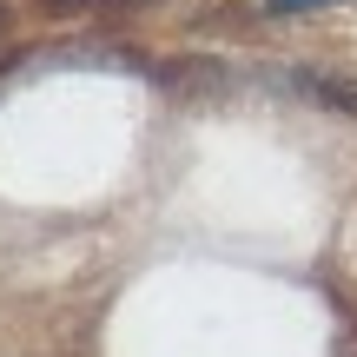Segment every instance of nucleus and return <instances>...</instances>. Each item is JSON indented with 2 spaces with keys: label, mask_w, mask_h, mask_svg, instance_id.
Wrapping results in <instances>:
<instances>
[{
  "label": "nucleus",
  "mask_w": 357,
  "mask_h": 357,
  "mask_svg": "<svg viewBox=\"0 0 357 357\" xmlns=\"http://www.w3.org/2000/svg\"><path fill=\"white\" fill-rule=\"evenodd\" d=\"M47 13H73V7H93V0H40Z\"/></svg>",
  "instance_id": "3"
},
{
  "label": "nucleus",
  "mask_w": 357,
  "mask_h": 357,
  "mask_svg": "<svg viewBox=\"0 0 357 357\" xmlns=\"http://www.w3.org/2000/svg\"><path fill=\"white\" fill-rule=\"evenodd\" d=\"M318 7H331V0H265L271 20H298V13H318Z\"/></svg>",
  "instance_id": "2"
},
{
  "label": "nucleus",
  "mask_w": 357,
  "mask_h": 357,
  "mask_svg": "<svg viewBox=\"0 0 357 357\" xmlns=\"http://www.w3.org/2000/svg\"><path fill=\"white\" fill-rule=\"evenodd\" d=\"M298 86H305L311 100L324 106V113H337V119H357V73H305Z\"/></svg>",
  "instance_id": "1"
}]
</instances>
